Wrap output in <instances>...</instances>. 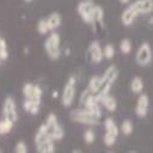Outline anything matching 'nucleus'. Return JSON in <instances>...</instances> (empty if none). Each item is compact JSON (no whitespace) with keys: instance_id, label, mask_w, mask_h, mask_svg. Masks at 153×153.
<instances>
[{"instance_id":"obj_1","label":"nucleus","mask_w":153,"mask_h":153,"mask_svg":"<svg viewBox=\"0 0 153 153\" xmlns=\"http://www.w3.org/2000/svg\"><path fill=\"white\" fill-rule=\"evenodd\" d=\"M44 49L50 60L59 59L61 54V49H60V34L58 32L52 31V33L49 34V37L44 42Z\"/></svg>"},{"instance_id":"obj_2","label":"nucleus","mask_w":153,"mask_h":153,"mask_svg":"<svg viewBox=\"0 0 153 153\" xmlns=\"http://www.w3.org/2000/svg\"><path fill=\"white\" fill-rule=\"evenodd\" d=\"M70 117L74 121L80 123L83 125H98L100 123V118L96 117L93 113H91L88 109H75L71 111Z\"/></svg>"},{"instance_id":"obj_3","label":"nucleus","mask_w":153,"mask_h":153,"mask_svg":"<svg viewBox=\"0 0 153 153\" xmlns=\"http://www.w3.org/2000/svg\"><path fill=\"white\" fill-rule=\"evenodd\" d=\"M94 7L93 0H82L77 4V12L86 23H91L94 26Z\"/></svg>"},{"instance_id":"obj_4","label":"nucleus","mask_w":153,"mask_h":153,"mask_svg":"<svg viewBox=\"0 0 153 153\" xmlns=\"http://www.w3.org/2000/svg\"><path fill=\"white\" fill-rule=\"evenodd\" d=\"M75 94H76V79L74 77V76H71V77L68 80L65 87H64V90H62V94H61L62 105L69 108L74 103Z\"/></svg>"},{"instance_id":"obj_5","label":"nucleus","mask_w":153,"mask_h":153,"mask_svg":"<svg viewBox=\"0 0 153 153\" xmlns=\"http://www.w3.org/2000/svg\"><path fill=\"white\" fill-rule=\"evenodd\" d=\"M135 59L140 66H146L152 61V50H151V47L147 42H145L140 45V48L136 52Z\"/></svg>"},{"instance_id":"obj_6","label":"nucleus","mask_w":153,"mask_h":153,"mask_svg":"<svg viewBox=\"0 0 153 153\" xmlns=\"http://www.w3.org/2000/svg\"><path fill=\"white\" fill-rule=\"evenodd\" d=\"M3 115L4 118L11 119L12 121H17L19 119V114H17V108L16 103L12 97H6L4 100V105H3Z\"/></svg>"},{"instance_id":"obj_7","label":"nucleus","mask_w":153,"mask_h":153,"mask_svg":"<svg viewBox=\"0 0 153 153\" xmlns=\"http://www.w3.org/2000/svg\"><path fill=\"white\" fill-rule=\"evenodd\" d=\"M48 141H54V140L52 138V136H50L49 127H48L47 123H44L38 127L36 136H34V142H36V146H41Z\"/></svg>"},{"instance_id":"obj_8","label":"nucleus","mask_w":153,"mask_h":153,"mask_svg":"<svg viewBox=\"0 0 153 153\" xmlns=\"http://www.w3.org/2000/svg\"><path fill=\"white\" fill-rule=\"evenodd\" d=\"M88 52H90V56H91L92 62H94V64H99L102 60H103V58H104L103 49H102V47H100L98 41H93L90 44Z\"/></svg>"},{"instance_id":"obj_9","label":"nucleus","mask_w":153,"mask_h":153,"mask_svg":"<svg viewBox=\"0 0 153 153\" xmlns=\"http://www.w3.org/2000/svg\"><path fill=\"white\" fill-rule=\"evenodd\" d=\"M131 6L136 10L138 15L149 14L153 11V0H136L135 3L131 4Z\"/></svg>"},{"instance_id":"obj_10","label":"nucleus","mask_w":153,"mask_h":153,"mask_svg":"<svg viewBox=\"0 0 153 153\" xmlns=\"http://www.w3.org/2000/svg\"><path fill=\"white\" fill-rule=\"evenodd\" d=\"M148 105H149V99L147 94H141L137 99L136 103V115L138 118H145L148 113Z\"/></svg>"},{"instance_id":"obj_11","label":"nucleus","mask_w":153,"mask_h":153,"mask_svg":"<svg viewBox=\"0 0 153 153\" xmlns=\"http://www.w3.org/2000/svg\"><path fill=\"white\" fill-rule=\"evenodd\" d=\"M137 12L136 10L130 5L129 7H126L124 11H123V14H121V22L124 26H130V25L134 23L135 19L137 17Z\"/></svg>"},{"instance_id":"obj_12","label":"nucleus","mask_w":153,"mask_h":153,"mask_svg":"<svg viewBox=\"0 0 153 153\" xmlns=\"http://www.w3.org/2000/svg\"><path fill=\"white\" fill-rule=\"evenodd\" d=\"M100 103H102V105H103L108 111H115L117 110V107H118L117 99L114 98L113 96H110L109 93L105 94L103 98L100 99Z\"/></svg>"},{"instance_id":"obj_13","label":"nucleus","mask_w":153,"mask_h":153,"mask_svg":"<svg viewBox=\"0 0 153 153\" xmlns=\"http://www.w3.org/2000/svg\"><path fill=\"white\" fill-rule=\"evenodd\" d=\"M47 22L50 31H55L60 25H61V16L59 12H52L48 17H47Z\"/></svg>"},{"instance_id":"obj_14","label":"nucleus","mask_w":153,"mask_h":153,"mask_svg":"<svg viewBox=\"0 0 153 153\" xmlns=\"http://www.w3.org/2000/svg\"><path fill=\"white\" fill-rule=\"evenodd\" d=\"M48 127H49L50 136H52V138L54 140V141H60V140L64 138V135H65V132H64L62 126L59 125V123L56 125H54V126H48Z\"/></svg>"},{"instance_id":"obj_15","label":"nucleus","mask_w":153,"mask_h":153,"mask_svg":"<svg viewBox=\"0 0 153 153\" xmlns=\"http://www.w3.org/2000/svg\"><path fill=\"white\" fill-rule=\"evenodd\" d=\"M15 121H12L11 119L7 118H3V120H0V135H6L9 134L12 127H14Z\"/></svg>"},{"instance_id":"obj_16","label":"nucleus","mask_w":153,"mask_h":153,"mask_svg":"<svg viewBox=\"0 0 153 153\" xmlns=\"http://www.w3.org/2000/svg\"><path fill=\"white\" fill-rule=\"evenodd\" d=\"M104 127H105L107 132H110V134L115 135V136L119 135V127H118V125L115 124V121H114L111 118H107L104 120Z\"/></svg>"},{"instance_id":"obj_17","label":"nucleus","mask_w":153,"mask_h":153,"mask_svg":"<svg viewBox=\"0 0 153 153\" xmlns=\"http://www.w3.org/2000/svg\"><path fill=\"white\" fill-rule=\"evenodd\" d=\"M100 83H102V76H100V77H99V76H93V77H91L90 82H88L87 88L90 90V92H92V93L94 94V93H97V91L99 90Z\"/></svg>"},{"instance_id":"obj_18","label":"nucleus","mask_w":153,"mask_h":153,"mask_svg":"<svg viewBox=\"0 0 153 153\" xmlns=\"http://www.w3.org/2000/svg\"><path fill=\"white\" fill-rule=\"evenodd\" d=\"M130 88L134 93H141L143 90V80L141 77H138V76H136V77H134L131 81Z\"/></svg>"},{"instance_id":"obj_19","label":"nucleus","mask_w":153,"mask_h":153,"mask_svg":"<svg viewBox=\"0 0 153 153\" xmlns=\"http://www.w3.org/2000/svg\"><path fill=\"white\" fill-rule=\"evenodd\" d=\"M37 31H38V33L42 34V36H45L47 33L50 32L49 26H48V22H47V19H42V20L38 21V23H37Z\"/></svg>"},{"instance_id":"obj_20","label":"nucleus","mask_w":153,"mask_h":153,"mask_svg":"<svg viewBox=\"0 0 153 153\" xmlns=\"http://www.w3.org/2000/svg\"><path fill=\"white\" fill-rule=\"evenodd\" d=\"M37 151L38 152H42V153H52L55 151L54 147V141H48L41 146H37Z\"/></svg>"},{"instance_id":"obj_21","label":"nucleus","mask_w":153,"mask_h":153,"mask_svg":"<svg viewBox=\"0 0 153 153\" xmlns=\"http://www.w3.org/2000/svg\"><path fill=\"white\" fill-rule=\"evenodd\" d=\"M120 130H121V132H123L124 135L129 136V135H131V134H132V131H134V125H132V123H131L129 119H126V120H124V121H123Z\"/></svg>"},{"instance_id":"obj_22","label":"nucleus","mask_w":153,"mask_h":153,"mask_svg":"<svg viewBox=\"0 0 153 153\" xmlns=\"http://www.w3.org/2000/svg\"><path fill=\"white\" fill-rule=\"evenodd\" d=\"M103 20H104V11L99 5H96L94 7V25L99 23L103 25Z\"/></svg>"},{"instance_id":"obj_23","label":"nucleus","mask_w":153,"mask_h":153,"mask_svg":"<svg viewBox=\"0 0 153 153\" xmlns=\"http://www.w3.org/2000/svg\"><path fill=\"white\" fill-rule=\"evenodd\" d=\"M132 49V44L131 41L127 39V38H124V39L120 42V52L123 54H129Z\"/></svg>"},{"instance_id":"obj_24","label":"nucleus","mask_w":153,"mask_h":153,"mask_svg":"<svg viewBox=\"0 0 153 153\" xmlns=\"http://www.w3.org/2000/svg\"><path fill=\"white\" fill-rule=\"evenodd\" d=\"M117 137H118V136L113 135V134H110V132H105L104 138H103L105 146H108V147L114 146V145H115V142H117Z\"/></svg>"},{"instance_id":"obj_25","label":"nucleus","mask_w":153,"mask_h":153,"mask_svg":"<svg viewBox=\"0 0 153 153\" xmlns=\"http://www.w3.org/2000/svg\"><path fill=\"white\" fill-rule=\"evenodd\" d=\"M33 88H34V85H33V83L27 82V83H25V85H23V87H22V93H23L25 98H30V97L32 96V93H33Z\"/></svg>"},{"instance_id":"obj_26","label":"nucleus","mask_w":153,"mask_h":153,"mask_svg":"<svg viewBox=\"0 0 153 153\" xmlns=\"http://www.w3.org/2000/svg\"><path fill=\"white\" fill-rule=\"evenodd\" d=\"M103 54H104V58L105 59H113L114 55H115V49L111 44H107L103 49Z\"/></svg>"},{"instance_id":"obj_27","label":"nucleus","mask_w":153,"mask_h":153,"mask_svg":"<svg viewBox=\"0 0 153 153\" xmlns=\"http://www.w3.org/2000/svg\"><path fill=\"white\" fill-rule=\"evenodd\" d=\"M83 140H85V142L88 143V145L93 143V142L96 141V135H94V132H93L92 130H90V129L86 130L85 134H83Z\"/></svg>"},{"instance_id":"obj_28","label":"nucleus","mask_w":153,"mask_h":153,"mask_svg":"<svg viewBox=\"0 0 153 153\" xmlns=\"http://www.w3.org/2000/svg\"><path fill=\"white\" fill-rule=\"evenodd\" d=\"M15 152L16 153H27L28 152V148L26 146V143L22 142V141H19L15 146Z\"/></svg>"},{"instance_id":"obj_29","label":"nucleus","mask_w":153,"mask_h":153,"mask_svg":"<svg viewBox=\"0 0 153 153\" xmlns=\"http://www.w3.org/2000/svg\"><path fill=\"white\" fill-rule=\"evenodd\" d=\"M22 108L25 111H31V108H32V100L30 98H25L23 100V103H22Z\"/></svg>"},{"instance_id":"obj_30","label":"nucleus","mask_w":153,"mask_h":153,"mask_svg":"<svg viewBox=\"0 0 153 153\" xmlns=\"http://www.w3.org/2000/svg\"><path fill=\"white\" fill-rule=\"evenodd\" d=\"M119 1H120L121 4H127V3L130 1V0H119Z\"/></svg>"},{"instance_id":"obj_31","label":"nucleus","mask_w":153,"mask_h":153,"mask_svg":"<svg viewBox=\"0 0 153 153\" xmlns=\"http://www.w3.org/2000/svg\"><path fill=\"white\" fill-rule=\"evenodd\" d=\"M58 94H59V93H58V91H54V92H53V97H54V98H56V97H58Z\"/></svg>"},{"instance_id":"obj_32","label":"nucleus","mask_w":153,"mask_h":153,"mask_svg":"<svg viewBox=\"0 0 153 153\" xmlns=\"http://www.w3.org/2000/svg\"><path fill=\"white\" fill-rule=\"evenodd\" d=\"M149 23H153V19H151V20H149Z\"/></svg>"},{"instance_id":"obj_33","label":"nucleus","mask_w":153,"mask_h":153,"mask_svg":"<svg viewBox=\"0 0 153 153\" xmlns=\"http://www.w3.org/2000/svg\"><path fill=\"white\" fill-rule=\"evenodd\" d=\"M25 1H26V3H30V1H32V0H25Z\"/></svg>"}]
</instances>
